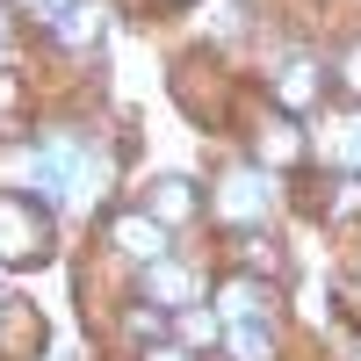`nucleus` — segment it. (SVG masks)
<instances>
[{"label":"nucleus","instance_id":"1a4fd4ad","mask_svg":"<svg viewBox=\"0 0 361 361\" xmlns=\"http://www.w3.org/2000/svg\"><path fill=\"white\" fill-rule=\"evenodd\" d=\"M123 333H130L137 347H159V340L173 333V318H166V304H152V296H137V304H123Z\"/></svg>","mask_w":361,"mask_h":361},{"label":"nucleus","instance_id":"ddd939ff","mask_svg":"<svg viewBox=\"0 0 361 361\" xmlns=\"http://www.w3.org/2000/svg\"><path fill=\"white\" fill-rule=\"evenodd\" d=\"M173 333L188 340V347H209V340H217V318H209V311H195V304H188V311H180V325H173Z\"/></svg>","mask_w":361,"mask_h":361},{"label":"nucleus","instance_id":"f257e3e1","mask_svg":"<svg viewBox=\"0 0 361 361\" xmlns=\"http://www.w3.org/2000/svg\"><path fill=\"white\" fill-rule=\"evenodd\" d=\"M58 253V224L44 195L29 188H0V267H44Z\"/></svg>","mask_w":361,"mask_h":361},{"label":"nucleus","instance_id":"6ab92c4d","mask_svg":"<svg viewBox=\"0 0 361 361\" xmlns=\"http://www.w3.org/2000/svg\"><path fill=\"white\" fill-rule=\"evenodd\" d=\"M166 8H180V0H166Z\"/></svg>","mask_w":361,"mask_h":361},{"label":"nucleus","instance_id":"39448f33","mask_svg":"<svg viewBox=\"0 0 361 361\" xmlns=\"http://www.w3.org/2000/svg\"><path fill=\"white\" fill-rule=\"evenodd\" d=\"M318 94H325V80H318L311 58H282V73H275V102H282L289 116H304Z\"/></svg>","mask_w":361,"mask_h":361},{"label":"nucleus","instance_id":"f03ea898","mask_svg":"<svg viewBox=\"0 0 361 361\" xmlns=\"http://www.w3.org/2000/svg\"><path fill=\"white\" fill-rule=\"evenodd\" d=\"M109 246L130 260H166V224L152 209H109Z\"/></svg>","mask_w":361,"mask_h":361},{"label":"nucleus","instance_id":"a211bd4d","mask_svg":"<svg viewBox=\"0 0 361 361\" xmlns=\"http://www.w3.org/2000/svg\"><path fill=\"white\" fill-rule=\"evenodd\" d=\"M0 318H8V296H0Z\"/></svg>","mask_w":361,"mask_h":361},{"label":"nucleus","instance_id":"dca6fc26","mask_svg":"<svg viewBox=\"0 0 361 361\" xmlns=\"http://www.w3.org/2000/svg\"><path fill=\"white\" fill-rule=\"evenodd\" d=\"M0 58H8V22H0Z\"/></svg>","mask_w":361,"mask_h":361},{"label":"nucleus","instance_id":"9b49d317","mask_svg":"<svg viewBox=\"0 0 361 361\" xmlns=\"http://www.w3.org/2000/svg\"><path fill=\"white\" fill-rule=\"evenodd\" d=\"M159 296H166V311H188L195 304V275H188V267H152V304H159Z\"/></svg>","mask_w":361,"mask_h":361},{"label":"nucleus","instance_id":"7ed1b4c3","mask_svg":"<svg viewBox=\"0 0 361 361\" xmlns=\"http://www.w3.org/2000/svg\"><path fill=\"white\" fill-rule=\"evenodd\" d=\"M253 159L260 166H304V130H296V116H267L253 130Z\"/></svg>","mask_w":361,"mask_h":361},{"label":"nucleus","instance_id":"f3484780","mask_svg":"<svg viewBox=\"0 0 361 361\" xmlns=\"http://www.w3.org/2000/svg\"><path fill=\"white\" fill-rule=\"evenodd\" d=\"M354 159H361V130H354Z\"/></svg>","mask_w":361,"mask_h":361},{"label":"nucleus","instance_id":"6e6552de","mask_svg":"<svg viewBox=\"0 0 361 361\" xmlns=\"http://www.w3.org/2000/svg\"><path fill=\"white\" fill-rule=\"evenodd\" d=\"M260 209H267V180H260V173H238V180H231V195L217 202V217H231V224H246V231H253Z\"/></svg>","mask_w":361,"mask_h":361},{"label":"nucleus","instance_id":"20e7f679","mask_svg":"<svg viewBox=\"0 0 361 361\" xmlns=\"http://www.w3.org/2000/svg\"><path fill=\"white\" fill-rule=\"evenodd\" d=\"M145 209H152L159 224H188V217H202V195H195V180L166 173V180H152V195H145Z\"/></svg>","mask_w":361,"mask_h":361},{"label":"nucleus","instance_id":"f8f14e48","mask_svg":"<svg viewBox=\"0 0 361 361\" xmlns=\"http://www.w3.org/2000/svg\"><path fill=\"white\" fill-rule=\"evenodd\" d=\"M318 217H333V224L361 217V173H340V180H333V195L318 202Z\"/></svg>","mask_w":361,"mask_h":361},{"label":"nucleus","instance_id":"0eeeda50","mask_svg":"<svg viewBox=\"0 0 361 361\" xmlns=\"http://www.w3.org/2000/svg\"><path fill=\"white\" fill-rule=\"evenodd\" d=\"M44 37H51V44H66V51H87V44H102V8H94V0H73V8L58 15L51 29H44Z\"/></svg>","mask_w":361,"mask_h":361},{"label":"nucleus","instance_id":"4468645a","mask_svg":"<svg viewBox=\"0 0 361 361\" xmlns=\"http://www.w3.org/2000/svg\"><path fill=\"white\" fill-rule=\"evenodd\" d=\"M340 87L361 102V37H347V44H340Z\"/></svg>","mask_w":361,"mask_h":361},{"label":"nucleus","instance_id":"423d86ee","mask_svg":"<svg viewBox=\"0 0 361 361\" xmlns=\"http://www.w3.org/2000/svg\"><path fill=\"white\" fill-rule=\"evenodd\" d=\"M224 260H231V275H253V282L282 275V246H275V238H260V231H238Z\"/></svg>","mask_w":361,"mask_h":361},{"label":"nucleus","instance_id":"2eb2a0df","mask_svg":"<svg viewBox=\"0 0 361 361\" xmlns=\"http://www.w3.org/2000/svg\"><path fill=\"white\" fill-rule=\"evenodd\" d=\"M22 8H29V15H37V22H44V29H51V22H58V15H66V8H73V0H22Z\"/></svg>","mask_w":361,"mask_h":361},{"label":"nucleus","instance_id":"9d476101","mask_svg":"<svg viewBox=\"0 0 361 361\" xmlns=\"http://www.w3.org/2000/svg\"><path fill=\"white\" fill-rule=\"evenodd\" d=\"M231 361H275V333H267V318H238L231 333H224Z\"/></svg>","mask_w":361,"mask_h":361}]
</instances>
